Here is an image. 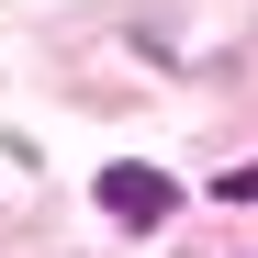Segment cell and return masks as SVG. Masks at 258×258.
<instances>
[{"mask_svg":"<svg viewBox=\"0 0 258 258\" xmlns=\"http://www.w3.org/2000/svg\"><path fill=\"white\" fill-rule=\"evenodd\" d=\"M101 213H112V225H168V213H180V180H168V168H146V157H112L101 168Z\"/></svg>","mask_w":258,"mask_h":258,"instance_id":"6da1fadb","label":"cell"}]
</instances>
